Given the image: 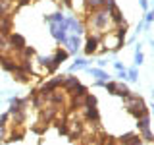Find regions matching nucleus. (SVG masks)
Returning a JSON list of instances; mask_svg holds the SVG:
<instances>
[{
    "label": "nucleus",
    "mask_w": 154,
    "mask_h": 145,
    "mask_svg": "<svg viewBox=\"0 0 154 145\" xmlns=\"http://www.w3.org/2000/svg\"><path fill=\"white\" fill-rule=\"evenodd\" d=\"M125 97H127V95H125ZM127 106H129V112L135 114L137 118L143 116V114H146V108H144L143 101L139 99V97H127Z\"/></svg>",
    "instance_id": "nucleus-1"
},
{
    "label": "nucleus",
    "mask_w": 154,
    "mask_h": 145,
    "mask_svg": "<svg viewBox=\"0 0 154 145\" xmlns=\"http://www.w3.org/2000/svg\"><path fill=\"white\" fill-rule=\"evenodd\" d=\"M98 43H100V39H89L87 41V52H94L96 50V47H98Z\"/></svg>",
    "instance_id": "nucleus-3"
},
{
    "label": "nucleus",
    "mask_w": 154,
    "mask_h": 145,
    "mask_svg": "<svg viewBox=\"0 0 154 145\" xmlns=\"http://www.w3.org/2000/svg\"><path fill=\"white\" fill-rule=\"evenodd\" d=\"M119 143H122V145H143L141 135H135V134H127V135H123V137L119 139Z\"/></svg>",
    "instance_id": "nucleus-2"
}]
</instances>
